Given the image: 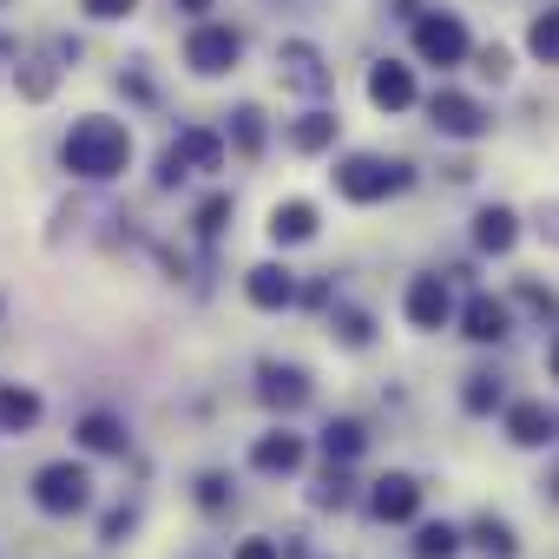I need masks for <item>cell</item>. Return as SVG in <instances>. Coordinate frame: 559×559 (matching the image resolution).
I'll return each instance as SVG.
<instances>
[{
    "label": "cell",
    "instance_id": "1",
    "mask_svg": "<svg viewBox=\"0 0 559 559\" xmlns=\"http://www.w3.org/2000/svg\"><path fill=\"white\" fill-rule=\"evenodd\" d=\"M60 158H67L73 178H119L126 158H132V132L119 119H80L67 132V152Z\"/></svg>",
    "mask_w": 559,
    "mask_h": 559
},
{
    "label": "cell",
    "instance_id": "2",
    "mask_svg": "<svg viewBox=\"0 0 559 559\" xmlns=\"http://www.w3.org/2000/svg\"><path fill=\"white\" fill-rule=\"evenodd\" d=\"M408 185V165H389V158H349V165H336V191L349 198V204H382L389 191H402Z\"/></svg>",
    "mask_w": 559,
    "mask_h": 559
},
{
    "label": "cell",
    "instance_id": "3",
    "mask_svg": "<svg viewBox=\"0 0 559 559\" xmlns=\"http://www.w3.org/2000/svg\"><path fill=\"white\" fill-rule=\"evenodd\" d=\"M415 53H421L428 67H461V60H467V27H461V14H421V21H415Z\"/></svg>",
    "mask_w": 559,
    "mask_h": 559
},
{
    "label": "cell",
    "instance_id": "4",
    "mask_svg": "<svg viewBox=\"0 0 559 559\" xmlns=\"http://www.w3.org/2000/svg\"><path fill=\"white\" fill-rule=\"evenodd\" d=\"M86 467H73V461H53V467H40L34 474V500L47 507V513H80L86 507Z\"/></svg>",
    "mask_w": 559,
    "mask_h": 559
},
{
    "label": "cell",
    "instance_id": "5",
    "mask_svg": "<svg viewBox=\"0 0 559 559\" xmlns=\"http://www.w3.org/2000/svg\"><path fill=\"white\" fill-rule=\"evenodd\" d=\"M217 165H224V139L191 126V132H185V139L165 152V171H158V178H165V185H178L185 171H217Z\"/></svg>",
    "mask_w": 559,
    "mask_h": 559
},
{
    "label": "cell",
    "instance_id": "6",
    "mask_svg": "<svg viewBox=\"0 0 559 559\" xmlns=\"http://www.w3.org/2000/svg\"><path fill=\"white\" fill-rule=\"evenodd\" d=\"M237 53H243V40H237L230 27H198V34L185 40V60H191L198 73H224V67H237Z\"/></svg>",
    "mask_w": 559,
    "mask_h": 559
},
{
    "label": "cell",
    "instance_id": "7",
    "mask_svg": "<svg viewBox=\"0 0 559 559\" xmlns=\"http://www.w3.org/2000/svg\"><path fill=\"white\" fill-rule=\"evenodd\" d=\"M428 112H435V126H441L448 139H480V132H487V112H480L467 93H435Z\"/></svg>",
    "mask_w": 559,
    "mask_h": 559
},
{
    "label": "cell",
    "instance_id": "8",
    "mask_svg": "<svg viewBox=\"0 0 559 559\" xmlns=\"http://www.w3.org/2000/svg\"><path fill=\"white\" fill-rule=\"evenodd\" d=\"M448 317H454L448 284H441V276H415V284H408V323L415 330H441Z\"/></svg>",
    "mask_w": 559,
    "mask_h": 559
},
{
    "label": "cell",
    "instance_id": "9",
    "mask_svg": "<svg viewBox=\"0 0 559 559\" xmlns=\"http://www.w3.org/2000/svg\"><path fill=\"white\" fill-rule=\"evenodd\" d=\"M243 297H250L257 310H284V304L297 297V284H290V270H284V263H257V270L243 276Z\"/></svg>",
    "mask_w": 559,
    "mask_h": 559
},
{
    "label": "cell",
    "instance_id": "10",
    "mask_svg": "<svg viewBox=\"0 0 559 559\" xmlns=\"http://www.w3.org/2000/svg\"><path fill=\"white\" fill-rule=\"evenodd\" d=\"M369 507H376V520H415L421 487H415L408 474H382V480H376V493H369Z\"/></svg>",
    "mask_w": 559,
    "mask_h": 559
},
{
    "label": "cell",
    "instance_id": "11",
    "mask_svg": "<svg viewBox=\"0 0 559 559\" xmlns=\"http://www.w3.org/2000/svg\"><path fill=\"white\" fill-rule=\"evenodd\" d=\"M369 99H376L382 112H402V106H415V73H408V67H395V60H382V67L369 73Z\"/></svg>",
    "mask_w": 559,
    "mask_h": 559
},
{
    "label": "cell",
    "instance_id": "12",
    "mask_svg": "<svg viewBox=\"0 0 559 559\" xmlns=\"http://www.w3.org/2000/svg\"><path fill=\"white\" fill-rule=\"evenodd\" d=\"M250 467H257V474H297V467H304V441H297V435H263V441L250 448Z\"/></svg>",
    "mask_w": 559,
    "mask_h": 559
},
{
    "label": "cell",
    "instance_id": "13",
    "mask_svg": "<svg viewBox=\"0 0 559 559\" xmlns=\"http://www.w3.org/2000/svg\"><path fill=\"white\" fill-rule=\"evenodd\" d=\"M270 237H276V243H310V237H317V211H310L304 198L276 204V211H270Z\"/></svg>",
    "mask_w": 559,
    "mask_h": 559
},
{
    "label": "cell",
    "instance_id": "14",
    "mask_svg": "<svg viewBox=\"0 0 559 559\" xmlns=\"http://www.w3.org/2000/svg\"><path fill=\"white\" fill-rule=\"evenodd\" d=\"M34 421H40V395L21 389V382H8V389H0V435H21Z\"/></svg>",
    "mask_w": 559,
    "mask_h": 559
},
{
    "label": "cell",
    "instance_id": "15",
    "mask_svg": "<svg viewBox=\"0 0 559 559\" xmlns=\"http://www.w3.org/2000/svg\"><path fill=\"white\" fill-rule=\"evenodd\" d=\"M263 402L270 408H304L310 402V382H304V369H263Z\"/></svg>",
    "mask_w": 559,
    "mask_h": 559
},
{
    "label": "cell",
    "instance_id": "16",
    "mask_svg": "<svg viewBox=\"0 0 559 559\" xmlns=\"http://www.w3.org/2000/svg\"><path fill=\"white\" fill-rule=\"evenodd\" d=\"M461 323H467V336H474V343H500V336H507V304L474 297V304L461 310Z\"/></svg>",
    "mask_w": 559,
    "mask_h": 559
},
{
    "label": "cell",
    "instance_id": "17",
    "mask_svg": "<svg viewBox=\"0 0 559 559\" xmlns=\"http://www.w3.org/2000/svg\"><path fill=\"white\" fill-rule=\"evenodd\" d=\"M513 237H520V230H513V211L487 204V211L474 217V243H480V250H493V257H500V250H513Z\"/></svg>",
    "mask_w": 559,
    "mask_h": 559
},
{
    "label": "cell",
    "instance_id": "18",
    "mask_svg": "<svg viewBox=\"0 0 559 559\" xmlns=\"http://www.w3.org/2000/svg\"><path fill=\"white\" fill-rule=\"evenodd\" d=\"M507 435H513V441H520V448H539V441H546V435H552V415H546V408H539V402H520V408H513V415H507Z\"/></svg>",
    "mask_w": 559,
    "mask_h": 559
},
{
    "label": "cell",
    "instance_id": "19",
    "mask_svg": "<svg viewBox=\"0 0 559 559\" xmlns=\"http://www.w3.org/2000/svg\"><path fill=\"white\" fill-rule=\"evenodd\" d=\"M526 53H533L539 67H559V8H546V14L526 27Z\"/></svg>",
    "mask_w": 559,
    "mask_h": 559
},
{
    "label": "cell",
    "instance_id": "20",
    "mask_svg": "<svg viewBox=\"0 0 559 559\" xmlns=\"http://www.w3.org/2000/svg\"><path fill=\"white\" fill-rule=\"evenodd\" d=\"M80 441H86L93 454H119V448H126V428H119L112 415H86V421H80Z\"/></svg>",
    "mask_w": 559,
    "mask_h": 559
},
{
    "label": "cell",
    "instance_id": "21",
    "mask_svg": "<svg viewBox=\"0 0 559 559\" xmlns=\"http://www.w3.org/2000/svg\"><path fill=\"white\" fill-rule=\"evenodd\" d=\"M330 139H336V119H330V112H310L304 126H290V145H297V152H323Z\"/></svg>",
    "mask_w": 559,
    "mask_h": 559
},
{
    "label": "cell",
    "instance_id": "22",
    "mask_svg": "<svg viewBox=\"0 0 559 559\" xmlns=\"http://www.w3.org/2000/svg\"><path fill=\"white\" fill-rule=\"evenodd\" d=\"M323 454H330V461H356V454H362V428H356V421H330V428H323Z\"/></svg>",
    "mask_w": 559,
    "mask_h": 559
},
{
    "label": "cell",
    "instance_id": "23",
    "mask_svg": "<svg viewBox=\"0 0 559 559\" xmlns=\"http://www.w3.org/2000/svg\"><path fill=\"white\" fill-rule=\"evenodd\" d=\"M454 546H461L454 526H421V533H415V552H421V559H448Z\"/></svg>",
    "mask_w": 559,
    "mask_h": 559
},
{
    "label": "cell",
    "instance_id": "24",
    "mask_svg": "<svg viewBox=\"0 0 559 559\" xmlns=\"http://www.w3.org/2000/svg\"><path fill=\"white\" fill-rule=\"evenodd\" d=\"M290 80L310 93V86H323V73H317V53L310 47H290Z\"/></svg>",
    "mask_w": 559,
    "mask_h": 559
},
{
    "label": "cell",
    "instance_id": "25",
    "mask_svg": "<svg viewBox=\"0 0 559 559\" xmlns=\"http://www.w3.org/2000/svg\"><path fill=\"white\" fill-rule=\"evenodd\" d=\"M461 402H467L474 415H487V408L500 402V389H493V376H467V395H461Z\"/></svg>",
    "mask_w": 559,
    "mask_h": 559
},
{
    "label": "cell",
    "instance_id": "26",
    "mask_svg": "<svg viewBox=\"0 0 559 559\" xmlns=\"http://www.w3.org/2000/svg\"><path fill=\"white\" fill-rule=\"evenodd\" d=\"M224 217H230V198H204V204H198V230H204V237L224 230Z\"/></svg>",
    "mask_w": 559,
    "mask_h": 559
},
{
    "label": "cell",
    "instance_id": "27",
    "mask_svg": "<svg viewBox=\"0 0 559 559\" xmlns=\"http://www.w3.org/2000/svg\"><path fill=\"white\" fill-rule=\"evenodd\" d=\"M336 330H343V343H349V349H362V343H369V317H356V310H343V317H336Z\"/></svg>",
    "mask_w": 559,
    "mask_h": 559
},
{
    "label": "cell",
    "instance_id": "28",
    "mask_svg": "<svg viewBox=\"0 0 559 559\" xmlns=\"http://www.w3.org/2000/svg\"><path fill=\"white\" fill-rule=\"evenodd\" d=\"M86 14H93V21H126L132 0H86Z\"/></svg>",
    "mask_w": 559,
    "mask_h": 559
},
{
    "label": "cell",
    "instance_id": "29",
    "mask_svg": "<svg viewBox=\"0 0 559 559\" xmlns=\"http://www.w3.org/2000/svg\"><path fill=\"white\" fill-rule=\"evenodd\" d=\"M257 139H263V126H257V112H237V145H243V152H257Z\"/></svg>",
    "mask_w": 559,
    "mask_h": 559
},
{
    "label": "cell",
    "instance_id": "30",
    "mask_svg": "<svg viewBox=\"0 0 559 559\" xmlns=\"http://www.w3.org/2000/svg\"><path fill=\"white\" fill-rule=\"evenodd\" d=\"M198 500H204V507H224V474H204V480H198Z\"/></svg>",
    "mask_w": 559,
    "mask_h": 559
},
{
    "label": "cell",
    "instance_id": "31",
    "mask_svg": "<svg viewBox=\"0 0 559 559\" xmlns=\"http://www.w3.org/2000/svg\"><path fill=\"white\" fill-rule=\"evenodd\" d=\"M480 546H487V552H507V526H500V520H480Z\"/></svg>",
    "mask_w": 559,
    "mask_h": 559
},
{
    "label": "cell",
    "instance_id": "32",
    "mask_svg": "<svg viewBox=\"0 0 559 559\" xmlns=\"http://www.w3.org/2000/svg\"><path fill=\"white\" fill-rule=\"evenodd\" d=\"M237 559H284V552H276L270 539H243V546H237Z\"/></svg>",
    "mask_w": 559,
    "mask_h": 559
},
{
    "label": "cell",
    "instance_id": "33",
    "mask_svg": "<svg viewBox=\"0 0 559 559\" xmlns=\"http://www.w3.org/2000/svg\"><path fill=\"white\" fill-rule=\"evenodd\" d=\"M480 73H487V80H507V53H500V47H487V53H480Z\"/></svg>",
    "mask_w": 559,
    "mask_h": 559
},
{
    "label": "cell",
    "instance_id": "34",
    "mask_svg": "<svg viewBox=\"0 0 559 559\" xmlns=\"http://www.w3.org/2000/svg\"><path fill=\"white\" fill-rule=\"evenodd\" d=\"M178 8H185V14H204V8H211V0H178Z\"/></svg>",
    "mask_w": 559,
    "mask_h": 559
},
{
    "label": "cell",
    "instance_id": "35",
    "mask_svg": "<svg viewBox=\"0 0 559 559\" xmlns=\"http://www.w3.org/2000/svg\"><path fill=\"white\" fill-rule=\"evenodd\" d=\"M552 376H559V343H552Z\"/></svg>",
    "mask_w": 559,
    "mask_h": 559
}]
</instances>
